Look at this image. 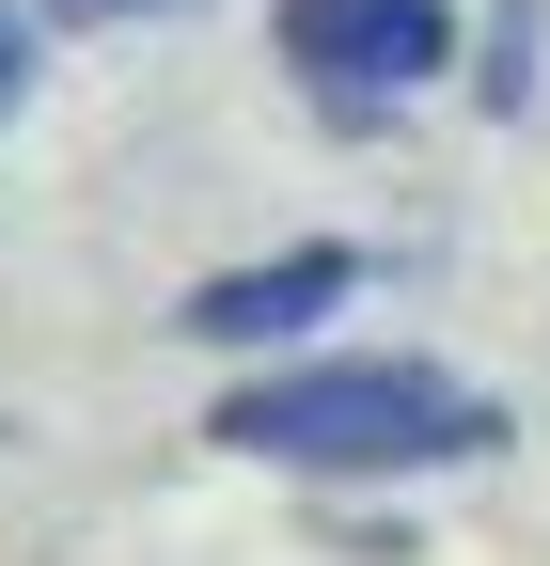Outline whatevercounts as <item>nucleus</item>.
I'll list each match as a JSON object with an SVG mask.
<instances>
[{"mask_svg": "<svg viewBox=\"0 0 550 566\" xmlns=\"http://www.w3.org/2000/svg\"><path fill=\"white\" fill-rule=\"evenodd\" d=\"M347 300H362V252H347V237H299V252L204 268L189 300H173V331H189V346H299L315 315H347Z\"/></svg>", "mask_w": 550, "mask_h": 566, "instance_id": "7ed1b4c3", "label": "nucleus"}, {"mask_svg": "<svg viewBox=\"0 0 550 566\" xmlns=\"http://www.w3.org/2000/svg\"><path fill=\"white\" fill-rule=\"evenodd\" d=\"M63 32H126V17H189V0H47Z\"/></svg>", "mask_w": 550, "mask_h": 566, "instance_id": "39448f33", "label": "nucleus"}, {"mask_svg": "<svg viewBox=\"0 0 550 566\" xmlns=\"http://www.w3.org/2000/svg\"><path fill=\"white\" fill-rule=\"evenodd\" d=\"M204 441L267 457V472H441V457H488L504 409L441 363H284V378L221 394Z\"/></svg>", "mask_w": 550, "mask_h": 566, "instance_id": "f257e3e1", "label": "nucleus"}, {"mask_svg": "<svg viewBox=\"0 0 550 566\" xmlns=\"http://www.w3.org/2000/svg\"><path fill=\"white\" fill-rule=\"evenodd\" d=\"M267 32H284V63L315 80V111L378 126L393 95H425L456 63V0H267Z\"/></svg>", "mask_w": 550, "mask_h": 566, "instance_id": "f03ea898", "label": "nucleus"}, {"mask_svg": "<svg viewBox=\"0 0 550 566\" xmlns=\"http://www.w3.org/2000/svg\"><path fill=\"white\" fill-rule=\"evenodd\" d=\"M17 95H32V32L0 17V126H17Z\"/></svg>", "mask_w": 550, "mask_h": 566, "instance_id": "423d86ee", "label": "nucleus"}, {"mask_svg": "<svg viewBox=\"0 0 550 566\" xmlns=\"http://www.w3.org/2000/svg\"><path fill=\"white\" fill-rule=\"evenodd\" d=\"M550 0H488V63H472V111H488V126H519L535 111V80H550Z\"/></svg>", "mask_w": 550, "mask_h": 566, "instance_id": "20e7f679", "label": "nucleus"}]
</instances>
